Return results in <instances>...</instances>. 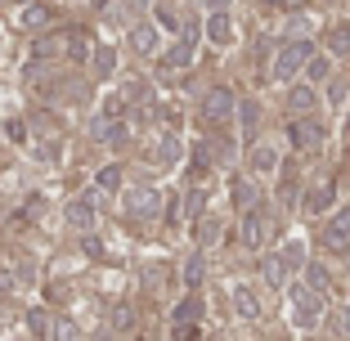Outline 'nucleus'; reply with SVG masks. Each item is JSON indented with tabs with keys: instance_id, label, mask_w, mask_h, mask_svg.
I'll use <instances>...</instances> for the list:
<instances>
[{
	"instance_id": "nucleus-40",
	"label": "nucleus",
	"mask_w": 350,
	"mask_h": 341,
	"mask_svg": "<svg viewBox=\"0 0 350 341\" xmlns=\"http://www.w3.org/2000/svg\"><path fill=\"white\" fill-rule=\"evenodd\" d=\"M265 5H301V0H265Z\"/></svg>"
},
{
	"instance_id": "nucleus-30",
	"label": "nucleus",
	"mask_w": 350,
	"mask_h": 341,
	"mask_svg": "<svg viewBox=\"0 0 350 341\" xmlns=\"http://www.w3.org/2000/svg\"><path fill=\"white\" fill-rule=\"evenodd\" d=\"M50 341H77V328L68 319H54L50 323Z\"/></svg>"
},
{
	"instance_id": "nucleus-36",
	"label": "nucleus",
	"mask_w": 350,
	"mask_h": 341,
	"mask_svg": "<svg viewBox=\"0 0 350 341\" xmlns=\"http://www.w3.org/2000/svg\"><path fill=\"white\" fill-rule=\"evenodd\" d=\"M202 207H206V193H202V189H193V193H189V202H185V216H198Z\"/></svg>"
},
{
	"instance_id": "nucleus-14",
	"label": "nucleus",
	"mask_w": 350,
	"mask_h": 341,
	"mask_svg": "<svg viewBox=\"0 0 350 341\" xmlns=\"http://www.w3.org/2000/svg\"><path fill=\"white\" fill-rule=\"evenodd\" d=\"M131 45L139 54H157V27H153V23H135V27H131Z\"/></svg>"
},
{
	"instance_id": "nucleus-13",
	"label": "nucleus",
	"mask_w": 350,
	"mask_h": 341,
	"mask_svg": "<svg viewBox=\"0 0 350 341\" xmlns=\"http://www.w3.org/2000/svg\"><path fill=\"white\" fill-rule=\"evenodd\" d=\"M332 193H337V189H332V180L314 185V189L306 193V216H319V211H328V207H332Z\"/></svg>"
},
{
	"instance_id": "nucleus-28",
	"label": "nucleus",
	"mask_w": 350,
	"mask_h": 341,
	"mask_svg": "<svg viewBox=\"0 0 350 341\" xmlns=\"http://www.w3.org/2000/svg\"><path fill=\"white\" fill-rule=\"evenodd\" d=\"M260 269H265V283H269V288H283V274H288V269L278 265V256H269Z\"/></svg>"
},
{
	"instance_id": "nucleus-2",
	"label": "nucleus",
	"mask_w": 350,
	"mask_h": 341,
	"mask_svg": "<svg viewBox=\"0 0 350 341\" xmlns=\"http://www.w3.org/2000/svg\"><path fill=\"white\" fill-rule=\"evenodd\" d=\"M292 297V319H297V328H319L323 319V297L310 283H297V288L288 292Z\"/></svg>"
},
{
	"instance_id": "nucleus-19",
	"label": "nucleus",
	"mask_w": 350,
	"mask_h": 341,
	"mask_svg": "<svg viewBox=\"0 0 350 341\" xmlns=\"http://www.w3.org/2000/svg\"><path fill=\"white\" fill-rule=\"evenodd\" d=\"M247 162H252V171H256V176H269V171L278 166V153H274L269 144H256V148H252V157H247Z\"/></svg>"
},
{
	"instance_id": "nucleus-3",
	"label": "nucleus",
	"mask_w": 350,
	"mask_h": 341,
	"mask_svg": "<svg viewBox=\"0 0 350 341\" xmlns=\"http://www.w3.org/2000/svg\"><path fill=\"white\" fill-rule=\"evenodd\" d=\"M274 238V216H269L265 207H252V211H243V247H252V251H260Z\"/></svg>"
},
{
	"instance_id": "nucleus-38",
	"label": "nucleus",
	"mask_w": 350,
	"mask_h": 341,
	"mask_svg": "<svg viewBox=\"0 0 350 341\" xmlns=\"http://www.w3.org/2000/svg\"><path fill=\"white\" fill-rule=\"evenodd\" d=\"M234 113H238V122L247 126V131H252V126H256V104H238Z\"/></svg>"
},
{
	"instance_id": "nucleus-8",
	"label": "nucleus",
	"mask_w": 350,
	"mask_h": 341,
	"mask_svg": "<svg viewBox=\"0 0 350 341\" xmlns=\"http://www.w3.org/2000/svg\"><path fill=\"white\" fill-rule=\"evenodd\" d=\"M157 207H162V202H157L153 189H131V193H126V211H131V216H139V220L157 216Z\"/></svg>"
},
{
	"instance_id": "nucleus-25",
	"label": "nucleus",
	"mask_w": 350,
	"mask_h": 341,
	"mask_svg": "<svg viewBox=\"0 0 350 341\" xmlns=\"http://www.w3.org/2000/svg\"><path fill=\"white\" fill-rule=\"evenodd\" d=\"M63 36H68V31H63ZM63 36H45V41H36L31 54H36V59H54V54L63 50Z\"/></svg>"
},
{
	"instance_id": "nucleus-21",
	"label": "nucleus",
	"mask_w": 350,
	"mask_h": 341,
	"mask_svg": "<svg viewBox=\"0 0 350 341\" xmlns=\"http://www.w3.org/2000/svg\"><path fill=\"white\" fill-rule=\"evenodd\" d=\"M90 68H94V77H113L117 72V50H108V45H103V50H94L90 54Z\"/></svg>"
},
{
	"instance_id": "nucleus-9",
	"label": "nucleus",
	"mask_w": 350,
	"mask_h": 341,
	"mask_svg": "<svg viewBox=\"0 0 350 341\" xmlns=\"http://www.w3.org/2000/svg\"><path fill=\"white\" fill-rule=\"evenodd\" d=\"M314 108H319V90H314V85H292L288 90V113L306 117V113H314Z\"/></svg>"
},
{
	"instance_id": "nucleus-29",
	"label": "nucleus",
	"mask_w": 350,
	"mask_h": 341,
	"mask_svg": "<svg viewBox=\"0 0 350 341\" xmlns=\"http://www.w3.org/2000/svg\"><path fill=\"white\" fill-rule=\"evenodd\" d=\"M306 283H310V288H314V292H319V297H328V288H332V283H328V274H323V269H319V265H310V274H306Z\"/></svg>"
},
{
	"instance_id": "nucleus-35",
	"label": "nucleus",
	"mask_w": 350,
	"mask_h": 341,
	"mask_svg": "<svg viewBox=\"0 0 350 341\" xmlns=\"http://www.w3.org/2000/svg\"><path fill=\"white\" fill-rule=\"evenodd\" d=\"M185 283H189V288H198V283H202V256H193L185 265Z\"/></svg>"
},
{
	"instance_id": "nucleus-17",
	"label": "nucleus",
	"mask_w": 350,
	"mask_h": 341,
	"mask_svg": "<svg viewBox=\"0 0 350 341\" xmlns=\"http://www.w3.org/2000/svg\"><path fill=\"white\" fill-rule=\"evenodd\" d=\"M63 54H68V59H77V63H81V59H90V36H85V31H68V36H63Z\"/></svg>"
},
{
	"instance_id": "nucleus-20",
	"label": "nucleus",
	"mask_w": 350,
	"mask_h": 341,
	"mask_svg": "<svg viewBox=\"0 0 350 341\" xmlns=\"http://www.w3.org/2000/svg\"><path fill=\"white\" fill-rule=\"evenodd\" d=\"M68 225H77V229H90L94 225V202H68Z\"/></svg>"
},
{
	"instance_id": "nucleus-27",
	"label": "nucleus",
	"mask_w": 350,
	"mask_h": 341,
	"mask_svg": "<svg viewBox=\"0 0 350 341\" xmlns=\"http://www.w3.org/2000/svg\"><path fill=\"white\" fill-rule=\"evenodd\" d=\"M301 260H306V247H301V243H288V247L278 251V265H283V269H297Z\"/></svg>"
},
{
	"instance_id": "nucleus-41",
	"label": "nucleus",
	"mask_w": 350,
	"mask_h": 341,
	"mask_svg": "<svg viewBox=\"0 0 350 341\" xmlns=\"http://www.w3.org/2000/svg\"><path fill=\"white\" fill-rule=\"evenodd\" d=\"M94 341H113V337H108V332H99V337H94Z\"/></svg>"
},
{
	"instance_id": "nucleus-18",
	"label": "nucleus",
	"mask_w": 350,
	"mask_h": 341,
	"mask_svg": "<svg viewBox=\"0 0 350 341\" xmlns=\"http://www.w3.org/2000/svg\"><path fill=\"white\" fill-rule=\"evenodd\" d=\"M229 193H234V207H243V211H252V207H256V197H260L256 185H252V180H243V176L229 185Z\"/></svg>"
},
{
	"instance_id": "nucleus-15",
	"label": "nucleus",
	"mask_w": 350,
	"mask_h": 341,
	"mask_svg": "<svg viewBox=\"0 0 350 341\" xmlns=\"http://www.w3.org/2000/svg\"><path fill=\"white\" fill-rule=\"evenodd\" d=\"M323 45H328V54H341V59H346V54H350V23L328 27V31H323Z\"/></svg>"
},
{
	"instance_id": "nucleus-31",
	"label": "nucleus",
	"mask_w": 350,
	"mask_h": 341,
	"mask_svg": "<svg viewBox=\"0 0 350 341\" xmlns=\"http://www.w3.org/2000/svg\"><path fill=\"white\" fill-rule=\"evenodd\" d=\"M216 229H220V220H216V216L198 220V243H216Z\"/></svg>"
},
{
	"instance_id": "nucleus-22",
	"label": "nucleus",
	"mask_w": 350,
	"mask_h": 341,
	"mask_svg": "<svg viewBox=\"0 0 350 341\" xmlns=\"http://www.w3.org/2000/svg\"><path fill=\"white\" fill-rule=\"evenodd\" d=\"M45 23H50V10H45V5H31V10L18 14V27H27V31H41Z\"/></svg>"
},
{
	"instance_id": "nucleus-5",
	"label": "nucleus",
	"mask_w": 350,
	"mask_h": 341,
	"mask_svg": "<svg viewBox=\"0 0 350 341\" xmlns=\"http://www.w3.org/2000/svg\"><path fill=\"white\" fill-rule=\"evenodd\" d=\"M198 36H202V27H198L193 18L180 23V41H175L171 54H166V68H189V63H193V54H198Z\"/></svg>"
},
{
	"instance_id": "nucleus-33",
	"label": "nucleus",
	"mask_w": 350,
	"mask_h": 341,
	"mask_svg": "<svg viewBox=\"0 0 350 341\" xmlns=\"http://www.w3.org/2000/svg\"><path fill=\"white\" fill-rule=\"evenodd\" d=\"M306 68H310V77H314V81H328V77H332V63L328 59H310Z\"/></svg>"
},
{
	"instance_id": "nucleus-16",
	"label": "nucleus",
	"mask_w": 350,
	"mask_h": 341,
	"mask_svg": "<svg viewBox=\"0 0 350 341\" xmlns=\"http://www.w3.org/2000/svg\"><path fill=\"white\" fill-rule=\"evenodd\" d=\"M206 36H211V41L216 45H229L234 41V23H229V14H211V18H206Z\"/></svg>"
},
{
	"instance_id": "nucleus-24",
	"label": "nucleus",
	"mask_w": 350,
	"mask_h": 341,
	"mask_svg": "<svg viewBox=\"0 0 350 341\" xmlns=\"http://www.w3.org/2000/svg\"><path fill=\"white\" fill-rule=\"evenodd\" d=\"M283 36H288V41H310V18L306 14H292L288 27H283Z\"/></svg>"
},
{
	"instance_id": "nucleus-7",
	"label": "nucleus",
	"mask_w": 350,
	"mask_h": 341,
	"mask_svg": "<svg viewBox=\"0 0 350 341\" xmlns=\"http://www.w3.org/2000/svg\"><path fill=\"white\" fill-rule=\"evenodd\" d=\"M234 108H238V99H234V90H211L202 99V117H206V126H229L234 122Z\"/></svg>"
},
{
	"instance_id": "nucleus-39",
	"label": "nucleus",
	"mask_w": 350,
	"mask_h": 341,
	"mask_svg": "<svg viewBox=\"0 0 350 341\" xmlns=\"http://www.w3.org/2000/svg\"><path fill=\"white\" fill-rule=\"evenodd\" d=\"M337 332H350V305H341V314H337V323H332Z\"/></svg>"
},
{
	"instance_id": "nucleus-6",
	"label": "nucleus",
	"mask_w": 350,
	"mask_h": 341,
	"mask_svg": "<svg viewBox=\"0 0 350 341\" xmlns=\"http://www.w3.org/2000/svg\"><path fill=\"white\" fill-rule=\"evenodd\" d=\"M288 139L297 148H306V153H314V148H323V139H328V131H323L319 117H297V122L288 126Z\"/></svg>"
},
{
	"instance_id": "nucleus-11",
	"label": "nucleus",
	"mask_w": 350,
	"mask_h": 341,
	"mask_svg": "<svg viewBox=\"0 0 350 341\" xmlns=\"http://www.w3.org/2000/svg\"><path fill=\"white\" fill-rule=\"evenodd\" d=\"M185 157V144H180V135H162L153 148V166H175Z\"/></svg>"
},
{
	"instance_id": "nucleus-10",
	"label": "nucleus",
	"mask_w": 350,
	"mask_h": 341,
	"mask_svg": "<svg viewBox=\"0 0 350 341\" xmlns=\"http://www.w3.org/2000/svg\"><path fill=\"white\" fill-rule=\"evenodd\" d=\"M122 99L135 104V108H148L153 104V81H148V77H131V81L122 85Z\"/></svg>"
},
{
	"instance_id": "nucleus-1",
	"label": "nucleus",
	"mask_w": 350,
	"mask_h": 341,
	"mask_svg": "<svg viewBox=\"0 0 350 341\" xmlns=\"http://www.w3.org/2000/svg\"><path fill=\"white\" fill-rule=\"evenodd\" d=\"M310 59H314V45L310 41H283V50L274 54V68H269V81H292Z\"/></svg>"
},
{
	"instance_id": "nucleus-42",
	"label": "nucleus",
	"mask_w": 350,
	"mask_h": 341,
	"mask_svg": "<svg viewBox=\"0 0 350 341\" xmlns=\"http://www.w3.org/2000/svg\"><path fill=\"white\" fill-rule=\"evenodd\" d=\"M346 139H350V113H346Z\"/></svg>"
},
{
	"instance_id": "nucleus-23",
	"label": "nucleus",
	"mask_w": 350,
	"mask_h": 341,
	"mask_svg": "<svg viewBox=\"0 0 350 341\" xmlns=\"http://www.w3.org/2000/svg\"><path fill=\"white\" fill-rule=\"evenodd\" d=\"M198 319H202V301L185 297V301H180V310H175V323H198Z\"/></svg>"
},
{
	"instance_id": "nucleus-37",
	"label": "nucleus",
	"mask_w": 350,
	"mask_h": 341,
	"mask_svg": "<svg viewBox=\"0 0 350 341\" xmlns=\"http://www.w3.org/2000/svg\"><path fill=\"white\" fill-rule=\"evenodd\" d=\"M153 14H157V23H162V27H171V31H180V23H185V18H175V14L166 10V5H157Z\"/></svg>"
},
{
	"instance_id": "nucleus-26",
	"label": "nucleus",
	"mask_w": 350,
	"mask_h": 341,
	"mask_svg": "<svg viewBox=\"0 0 350 341\" xmlns=\"http://www.w3.org/2000/svg\"><path fill=\"white\" fill-rule=\"evenodd\" d=\"M50 314L45 310H27V328H31V337H50Z\"/></svg>"
},
{
	"instance_id": "nucleus-34",
	"label": "nucleus",
	"mask_w": 350,
	"mask_h": 341,
	"mask_svg": "<svg viewBox=\"0 0 350 341\" xmlns=\"http://www.w3.org/2000/svg\"><path fill=\"white\" fill-rule=\"evenodd\" d=\"M99 139H108V144H122V139H126V131H122L117 122H108V126L99 122Z\"/></svg>"
},
{
	"instance_id": "nucleus-4",
	"label": "nucleus",
	"mask_w": 350,
	"mask_h": 341,
	"mask_svg": "<svg viewBox=\"0 0 350 341\" xmlns=\"http://www.w3.org/2000/svg\"><path fill=\"white\" fill-rule=\"evenodd\" d=\"M319 247L328 256H350V207H341L337 216L328 220V229L319 234Z\"/></svg>"
},
{
	"instance_id": "nucleus-12",
	"label": "nucleus",
	"mask_w": 350,
	"mask_h": 341,
	"mask_svg": "<svg viewBox=\"0 0 350 341\" xmlns=\"http://www.w3.org/2000/svg\"><path fill=\"white\" fill-rule=\"evenodd\" d=\"M234 310L243 314V319H260V301H256V288H247V283H238V288H234Z\"/></svg>"
},
{
	"instance_id": "nucleus-43",
	"label": "nucleus",
	"mask_w": 350,
	"mask_h": 341,
	"mask_svg": "<svg viewBox=\"0 0 350 341\" xmlns=\"http://www.w3.org/2000/svg\"><path fill=\"white\" fill-rule=\"evenodd\" d=\"M278 341H292V337H278Z\"/></svg>"
},
{
	"instance_id": "nucleus-32",
	"label": "nucleus",
	"mask_w": 350,
	"mask_h": 341,
	"mask_svg": "<svg viewBox=\"0 0 350 341\" xmlns=\"http://www.w3.org/2000/svg\"><path fill=\"white\" fill-rule=\"evenodd\" d=\"M94 185H99V189H108V193H113V189L122 185V171H117V166H108V171H99V176H94Z\"/></svg>"
}]
</instances>
